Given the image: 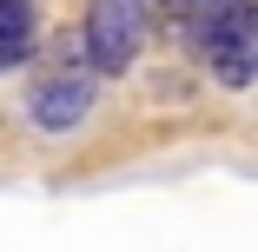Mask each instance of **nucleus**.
<instances>
[{
  "label": "nucleus",
  "mask_w": 258,
  "mask_h": 252,
  "mask_svg": "<svg viewBox=\"0 0 258 252\" xmlns=\"http://www.w3.org/2000/svg\"><path fill=\"white\" fill-rule=\"evenodd\" d=\"M80 40H86V67L93 73H126L139 40H146V0H93Z\"/></svg>",
  "instance_id": "f257e3e1"
},
{
  "label": "nucleus",
  "mask_w": 258,
  "mask_h": 252,
  "mask_svg": "<svg viewBox=\"0 0 258 252\" xmlns=\"http://www.w3.org/2000/svg\"><path fill=\"white\" fill-rule=\"evenodd\" d=\"M93 67H73V73H46L40 86H33V99H27V113H33V126H46V133H67V126H80L86 120V107H93Z\"/></svg>",
  "instance_id": "f03ea898"
},
{
  "label": "nucleus",
  "mask_w": 258,
  "mask_h": 252,
  "mask_svg": "<svg viewBox=\"0 0 258 252\" xmlns=\"http://www.w3.org/2000/svg\"><path fill=\"white\" fill-rule=\"evenodd\" d=\"M33 46H40V33H33V0H0V73L20 67Z\"/></svg>",
  "instance_id": "7ed1b4c3"
},
{
  "label": "nucleus",
  "mask_w": 258,
  "mask_h": 252,
  "mask_svg": "<svg viewBox=\"0 0 258 252\" xmlns=\"http://www.w3.org/2000/svg\"><path fill=\"white\" fill-rule=\"evenodd\" d=\"M179 7H192V0H179Z\"/></svg>",
  "instance_id": "20e7f679"
}]
</instances>
